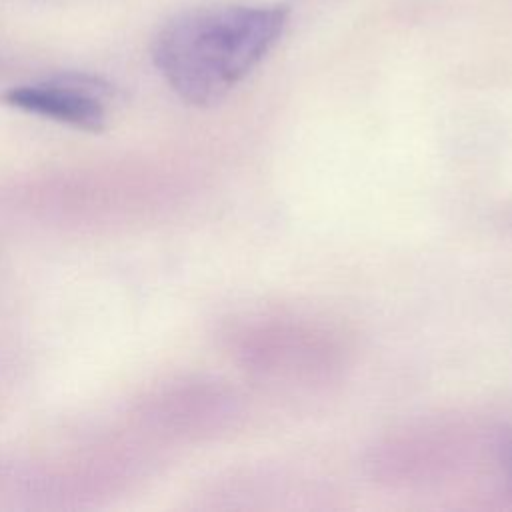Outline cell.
Segmentation results:
<instances>
[{"label": "cell", "instance_id": "obj_2", "mask_svg": "<svg viewBox=\"0 0 512 512\" xmlns=\"http://www.w3.org/2000/svg\"><path fill=\"white\" fill-rule=\"evenodd\" d=\"M106 86L84 76H62L46 82L12 86L2 100L18 110L56 120L60 124L100 132L108 124L104 104Z\"/></svg>", "mask_w": 512, "mask_h": 512}, {"label": "cell", "instance_id": "obj_1", "mask_svg": "<svg viewBox=\"0 0 512 512\" xmlns=\"http://www.w3.org/2000/svg\"><path fill=\"white\" fill-rule=\"evenodd\" d=\"M290 18L286 4H208L174 14L152 40V60L192 106H212L276 46Z\"/></svg>", "mask_w": 512, "mask_h": 512}, {"label": "cell", "instance_id": "obj_3", "mask_svg": "<svg viewBox=\"0 0 512 512\" xmlns=\"http://www.w3.org/2000/svg\"><path fill=\"white\" fill-rule=\"evenodd\" d=\"M498 452H500V462L506 468L508 476L512 478V432H508L506 436H502L500 444H498Z\"/></svg>", "mask_w": 512, "mask_h": 512}]
</instances>
